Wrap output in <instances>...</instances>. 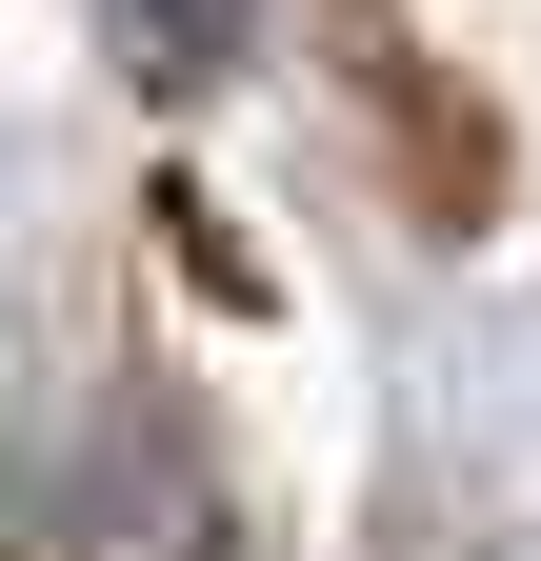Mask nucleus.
Listing matches in <instances>:
<instances>
[{
    "label": "nucleus",
    "mask_w": 541,
    "mask_h": 561,
    "mask_svg": "<svg viewBox=\"0 0 541 561\" xmlns=\"http://www.w3.org/2000/svg\"><path fill=\"white\" fill-rule=\"evenodd\" d=\"M241 21H261V0H120V60H141V81H221Z\"/></svg>",
    "instance_id": "1"
}]
</instances>
